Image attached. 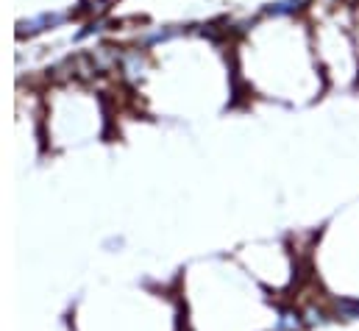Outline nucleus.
Wrapping results in <instances>:
<instances>
[{"instance_id":"f257e3e1","label":"nucleus","mask_w":359,"mask_h":331,"mask_svg":"<svg viewBox=\"0 0 359 331\" xmlns=\"http://www.w3.org/2000/svg\"><path fill=\"white\" fill-rule=\"evenodd\" d=\"M298 329H301V318L295 312H281V318H278V323H276L273 331H298Z\"/></svg>"},{"instance_id":"7ed1b4c3","label":"nucleus","mask_w":359,"mask_h":331,"mask_svg":"<svg viewBox=\"0 0 359 331\" xmlns=\"http://www.w3.org/2000/svg\"><path fill=\"white\" fill-rule=\"evenodd\" d=\"M337 312H346L348 318H359V304L357 301H343V304H337Z\"/></svg>"},{"instance_id":"f03ea898","label":"nucleus","mask_w":359,"mask_h":331,"mask_svg":"<svg viewBox=\"0 0 359 331\" xmlns=\"http://www.w3.org/2000/svg\"><path fill=\"white\" fill-rule=\"evenodd\" d=\"M301 0H284V3H276L270 6V14H287V11H295Z\"/></svg>"}]
</instances>
